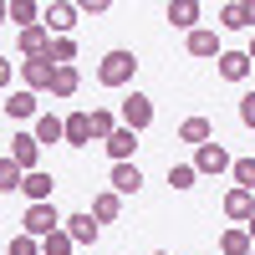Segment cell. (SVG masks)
<instances>
[{
	"label": "cell",
	"mask_w": 255,
	"mask_h": 255,
	"mask_svg": "<svg viewBox=\"0 0 255 255\" xmlns=\"http://www.w3.org/2000/svg\"><path fill=\"white\" fill-rule=\"evenodd\" d=\"M133 77H138V56L128 46H118V51H108L97 61V82H102V87H128Z\"/></svg>",
	"instance_id": "cell-1"
},
{
	"label": "cell",
	"mask_w": 255,
	"mask_h": 255,
	"mask_svg": "<svg viewBox=\"0 0 255 255\" xmlns=\"http://www.w3.org/2000/svg\"><path fill=\"white\" fill-rule=\"evenodd\" d=\"M61 225H67V215H61L56 204H26V215H20V235L46 240V235H56Z\"/></svg>",
	"instance_id": "cell-2"
},
{
	"label": "cell",
	"mask_w": 255,
	"mask_h": 255,
	"mask_svg": "<svg viewBox=\"0 0 255 255\" xmlns=\"http://www.w3.org/2000/svg\"><path fill=\"white\" fill-rule=\"evenodd\" d=\"M118 123L123 128H133V133H143L148 123H153V97H143V92H128L118 102Z\"/></svg>",
	"instance_id": "cell-3"
},
{
	"label": "cell",
	"mask_w": 255,
	"mask_h": 255,
	"mask_svg": "<svg viewBox=\"0 0 255 255\" xmlns=\"http://www.w3.org/2000/svg\"><path fill=\"white\" fill-rule=\"evenodd\" d=\"M77 15H82V5H72V0H51V5H41V26H46L51 36H72Z\"/></svg>",
	"instance_id": "cell-4"
},
{
	"label": "cell",
	"mask_w": 255,
	"mask_h": 255,
	"mask_svg": "<svg viewBox=\"0 0 255 255\" xmlns=\"http://www.w3.org/2000/svg\"><path fill=\"white\" fill-rule=\"evenodd\" d=\"M20 82H26V92H51L56 82V61L41 56V61H20Z\"/></svg>",
	"instance_id": "cell-5"
},
{
	"label": "cell",
	"mask_w": 255,
	"mask_h": 255,
	"mask_svg": "<svg viewBox=\"0 0 255 255\" xmlns=\"http://www.w3.org/2000/svg\"><path fill=\"white\" fill-rule=\"evenodd\" d=\"M230 163L235 158H230L225 143H215V138H209L204 148H194V174H230Z\"/></svg>",
	"instance_id": "cell-6"
},
{
	"label": "cell",
	"mask_w": 255,
	"mask_h": 255,
	"mask_svg": "<svg viewBox=\"0 0 255 255\" xmlns=\"http://www.w3.org/2000/svg\"><path fill=\"white\" fill-rule=\"evenodd\" d=\"M10 158H15L20 174H36V168H41V143H36V133H15V138H10Z\"/></svg>",
	"instance_id": "cell-7"
},
{
	"label": "cell",
	"mask_w": 255,
	"mask_h": 255,
	"mask_svg": "<svg viewBox=\"0 0 255 255\" xmlns=\"http://www.w3.org/2000/svg\"><path fill=\"white\" fill-rule=\"evenodd\" d=\"M72 235V245H97V220L92 209H77V215H67V225H61Z\"/></svg>",
	"instance_id": "cell-8"
},
{
	"label": "cell",
	"mask_w": 255,
	"mask_h": 255,
	"mask_svg": "<svg viewBox=\"0 0 255 255\" xmlns=\"http://www.w3.org/2000/svg\"><path fill=\"white\" fill-rule=\"evenodd\" d=\"M168 26L174 31H199V0H168Z\"/></svg>",
	"instance_id": "cell-9"
},
{
	"label": "cell",
	"mask_w": 255,
	"mask_h": 255,
	"mask_svg": "<svg viewBox=\"0 0 255 255\" xmlns=\"http://www.w3.org/2000/svg\"><path fill=\"white\" fill-rule=\"evenodd\" d=\"M20 56H26V61H41V56H51V31H46V26H31V31H20Z\"/></svg>",
	"instance_id": "cell-10"
},
{
	"label": "cell",
	"mask_w": 255,
	"mask_h": 255,
	"mask_svg": "<svg viewBox=\"0 0 255 255\" xmlns=\"http://www.w3.org/2000/svg\"><path fill=\"white\" fill-rule=\"evenodd\" d=\"M51 189H56V179L46 174V168H36V174H26V184H20V194H26L31 204H51Z\"/></svg>",
	"instance_id": "cell-11"
},
{
	"label": "cell",
	"mask_w": 255,
	"mask_h": 255,
	"mask_svg": "<svg viewBox=\"0 0 255 255\" xmlns=\"http://www.w3.org/2000/svg\"><path fill=\"white\" fill-rule=\"evenodd\" d=\"M220 51H225V46H220L215 31H204V26L189 31V56H199V61H220Z\"/></svg>",
	"instance_id": "cell-12"
},
{
	"label": "cell",
	"mask_w": 255,
	"mask_h": 255,
	"mask_svg": "<svg viewBox=\"0 0 255 255\" xmlns=\"http://www.w3.org/2000/svg\"><path fill=\"white\" fill-rule=\"evenodd\" d=\"M113 194H138V189H143V168L138 163H113Z\"/></svg>",
	"instance_id": "cell-13"
},
{
	"label": "cell",
	"mask_w": 255,
	"mask_h": 255,
	"mask_svg": "<svg viewBox=\"0 0 255 255\" xmlns=\"http://www.w3.org/2000/svg\"><path fill=\"white\" fill-rule=\"evenodd\" d=\"M102 148H108V158H113V163H133V148H138V133H133V128H118V133H113L108 143H102Z\"/></svg>",
	"instance_id": "cell-14"
},
{
	"label": "cell",
	"mask_w": 255,
	"mask_h": 255,
	"mask_svg": "<svg viewBox=\"0 0 255 255\" xmlns=\"http://www.w3.org/2000/svg\"><path fill=\"white\" fill-rule=\"evenodd\" d=\"M225 215L235 220V225H250V215H255V194H250V189H230V194H225Z\"/></svg>",
	"instance_id": "cell-15"
},
{
	"label": "cell",
	"mask_w": 255,
	"mask_h": 255,
	"mask_svg": "<svg viewBox=\"0 0 255 255\" xmlns=\"http://www.w3.org/2000/svg\"><path fill=\"white\" fill-rule=\"evenodd\" d=\"M215 67H220V77H225V82H245V77L255 72L245 51H220V61H215Z\"/></svg>",
	"instance_id": "cell-16"
},
{
	"label": "cell",
	"mask_w": 255,
	"mask_h": 255,
	"mask_svg": "<svg viewBox=\"0 0 255 255\" xmlns=\"http://www.w3.org/2000/svg\"><path fill=\"white\" fill-rule=\"evenodd\" d=\"M5 20H15L20 31H31V26H41V5L36 0H5Z\"/></svg>",
	"instance_id": "cell-17"
},
{
	"label": "cell",
	"mask_w": 255,
	"mask_h": 255,
	"mask_svg": "<svg viewBox=\"0 0 255 255\" xmlns=\"http://www.w3.org/2000/svg\"><path fill=\"white\" fill-rule=\"evenodd\" d=\"M220 26H225V31H255L250 5H245V0H230V5H220Z\"/></svg>",
	"instance_id": "cell-18"
},
{
	"label": "cell",
	"mask_w": 255,
	"mask_h": 255,
	"mask_svg": "<svg viewBox=\"0 0 255 255\" xmlns=\"http://www.w3.org/2000/svg\"><path fill=\"white\" fill-rule=\"evenodd\" d=\"M5 113H10L15 123H26V118H41V102H36V92L20 87V92H10V97H5Z\"/></svg>",
	"instance_id": "cell-19"
},
{
	"label": "cell",
	"mask_w": 255,
	"mask_h": 255,
	"mask_svg": "<svg viewBox=\"0 0 255 255\" xmlns=\"http://www.w3.org/2000/svg\"><path fill=\"white\" fill-rule=\"evenodd\" d=\"M61 123H67V143L72 148H87L92 143V113H67Z\"/></svg>",
	"instance_id": "cell-20"
},
{
	"label": "cell",
	"mask_w": 255,
	"mask_h": 255,
	"mask_svg": "<svg viewBox=\"0 0 255 255\" xmlns=\"http://www.w3.org/2000/svg\"><path fill=\"white\" fill-rule=\"evenodd\" d=\"M36 143L46 148V143H67V123H61L56 113H41L36 118Z\"/></svg>",
	"instance_id": "cell-21"
},
{
	"label": "cell",
	"mask_w": 255,
	"mask_h": 255,
	"mask_svg": "<svg viewBox=\"0 0 255 255\" xmlns=\"http://www.w3.org/2000/svg\"><path fill=\"white\" fill-rule=\"evenodd\" d=\"M118 215H123V194H113V189H102V194L92 199V220H97V225H113Z\"/></svg>",
	"instance_id": "cell-22"
},
{
	"label": "cell",
	"mask_w": 255,
	"mask_h": 255,
	"mask_svg": "<svg viewBox=\"0 0 255 255\" xmlns=\"http://www.w3.org/2000/svg\"><path fill=\"white\" fill-rule=\"evenodd\" d=\"M209 138H215L209 118H184V123H179V143H194V148H204Z\"/></svg>",
	"instance_id": "cell-23"
},
{
	"label": "cell",
	"mask_w": 255,
	"mask_h": 255,
	"mask_svg": "<svg viewBox=\"0 0 255 255\" xmlns=\"http://www.w3.org/2000/svg\"><path fill=\"white\" fill-rule=\"evenodd\" d=\"M118 128H123V123H118V113H113V108H92V143H108Z\"/></svg>",
	"instance_id": "cell-24"
},
{
	"label": "cell",
	"mask_w": 255,
	"mask_h": 255,
	"mask_svg": "<svg viewBox=\"0 0 255 255\" xmlns=\"http://www.w3.org/2000/svg\"><path fill=\"white\" fill-rule=\"evenodd\" d=\"M77 87H82V72H77V67H56L51 97H77Z\"/></svg>",
	"instance_id": "cell-25"
},
{
	"label": "cell",
	"mask_w": 255,
	"mask_h": 255,
	"mask_svg": "<svg viewBox=\"0 0 255 255\" xmlns=\"http://www.w3.org/2000/svg\"><path fill=\"white\" fill-rule=\"evenodd\" d=\"M220 250H225V255H250V235H245V225H230L225 235H220Z\"/></svg>",
	"instance_id": "cell-26"
},
{
	"label": "cell",
	"mask_w": 255,
	"mask_h": 255,
	"mask_svg": "<svg viewBox=\"0 0 255 255\" xmlns=\"http://www.w3.org/2000/svg\"><path fill=\"white\" fill-rule=\"evenodd\" d=\"M20 184H26V174H20L15 158L5 153V158H0V194H20Z\"/></svg>",
	"instance_id": "cell-27"
},
{
	"label": "cell",
	"mask_w": 255,
	"mask_h": 255,
	"mask_svg": "<svg viewBox=\"0 0 255 255\" xmlns=\"http://www.w3.org/2000/svg\"><path fill=\"white\" fill-rule=\"evenodd\" d=\"M230 174H235V189H250V194H255V153L250 158H235Z\"/></svg>",
	"instance_id": "cell-28"
},
{
	"label": "cell",
	"mask_w": 255,
	"mask_h": 255,
	"mask_svg": "<svg viewBox=\"0 0 255 255\" xmlns=\"http://www.w3.org/2000/svg\"><path fill=\"white\" fill-rule=\"evenodd\" d=\"M51 61H56V67H72V61H77V41L72 36H51Z\"/></svg>",
	"instance_id": "cell-29"
},
{
	"label": "cell",
	"mask_w": 255,
	"mask_h": 255,
	"mask_svg": "<svg viewBox=\"0 0 255 255\" xmlns=\"http://www.w3.org/2000/svg\"><path fill=\"white\" fill-rule=\"evenodd\" d=\"M77 245H72V235H67V230H56V235H46V240H41V255H72Z\"/></svg>",
	"instance_id": "cell-30"
},
{
	"label": "cell",
	"mask_w": 255,
	"mask_h": 255,
	"mask_svg": "<svg viewBox=\"0 0 255 255\" xmlns=\"http://www.w3.org/2000/svg\"><path fill=\"white\" fill-rule=\"evenodd\" d=\"M194 163H168V184H174V189H194Z\"/></svg>",
	"instance_id": "cell-31"
},
{
	"label": "cell",
	"mask_w": 255,
	"mask_h": 255,
	"mask_svg": "<svg viewBox=\"0 0 255 255\" xmlns=\"http://www.w3.org/2000/svg\"><path fill=\"white\" fill-rule=\"evenodd\" d=\"M5 250H10V255H41V240H31V235H10Z\"/></svg>",
	"instance_id": "cell-32"
},
{
	"label": "cell",
	"mask_w": 255,
	"mask_h": 255,
	"mask_svg": "<svg viewBox=\"0 0 255 255\" xmlns=\"http://www.w3.org/2000/svg\"><path fill=\"white\" fill-rule=\"evenodd\" d=\"M240 123H245V128H255V92H245V97H240Z\"/></svg>",
	"instance_id": "cell-33"
},
{
	"label": "cell",
	"mask_w": 255,
	"mask_h": 255,
	"mask_svg": "<svg viewBox=\"0 0 255 255\" xmlns=\"http://www.w3.org/2000/svg\"><path fill=\"white\" fill-rule=\"evenodd\" d=\"M82 15H108V0H82Z\"/></svg>",
	"instance_id": "cell-34"
},
{
	"label": "cell",
	"mask_w": 255,
	"mask_h": 255,
	"mask_svg": "<svg viewBox=\"0 0 255 255\" xmlns=\"http://www.w3.org/2000/svg\"><path fill=\"white\" fill-rule=\"evenodd\" d=\"M10 82V56H0V87Z\"/></svg>",
	"instance_id": "cell-35"
},
{
	"label": "cell",
	"mask_w": 255,
	"mask_h": 255,
	"mask_svg": "<svg viewBox=\"0 0 255 255\" xmlns=\"http://www.w3.org/2000/svg\"><path fill=\"white\" fill-rule=\"evenodd\" d=\"M245 235H250V245H255V215H250V225H245Z\"/></svg>",
	"instance_id": "cell-36"
},
{
	"label": "cell",
	"mask_w": 255,
	"mask_h": 255,
	"mask_svg": "<svg viewBox=\"0 0 255 255\" xmlns=\"http://www.w3.org/2000/svg\"><path fill=\"white\" fill-rule=\"evenodd\" d=\"M245 56H250V67H255V36H250V51H245Z\"/></svg>",
	"instance_id": "cell-37"
},
{
	"label": "cell",
	"mask_w": 255,
	"mask_h": 255,
	"mask_svg": "<svg viewBox=\"0 0 255 255\" xmlns=\"http://www.w3.org/2000/svg\"><path fill=\"white\" fill-rule=\"evenodd\" d=\"M0 26H5V0H0Z\"/></svg>",
	"instance_id": "cell-38"
},
{
	"label": "cell",
	"mask_w": 255,
	"mask_h": 255,
	"mask_svg": "<svg viewBox=\"0 0 255 255\" xmlns=\"http://www.w3.org/2000/svg\"><path fill=\"white\" fill-rule=\"evenodd\" d=\"M245 5H250V20H255V0H245Z\"/></svg>",
	"instance_id": "cell-39"
},
{
	"label": "cell",
	"mask_w": 255,
	"mask_h": 255,
	"mask_svg": "<svg viewBox=\"0 0 255 255\" xmlns=\"http://www.w3.org/2000/svg\"><path fill=\"white\" fill-rule=\"evenodd\" d=\"M153 255H168V250H153Z\"/></svg>",
	"instance_id": "cell-40"
}]
</instances>
